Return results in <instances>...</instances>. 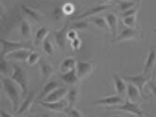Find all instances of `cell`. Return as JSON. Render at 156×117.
<instances>
[{
    "label": "cell",
    "mask_w": 156,
    "mask_h": 117,
    "mask_svg": "<svg viewBox=\"0 0 156 117\" xmlns=\"http://www.w3.org/2000/svg\"><path fill=\"white\" fill-rule=\"evenodd\" d=\"M39 103L45 109L52 112H63L66 109L67 102L66 101H58V102H45L43 100L39 101Z\"/></svg>",
    "instance_id": "cell-12"
},
{
    "label": "cell",
    "mask_w": 156,
    "mask_h": 117,
    "mask_svg": "<svg viewBox=\"0 0 156 117\" xmlns=\"http://www.w3.org/2000/svg\"><path fill=\"white\" fill-rule=\"evenodd\" d=\"M27 117H30V116H27Z\"/></svg>",
    "instance_id": "cell-48"
},
{
    "label": "cell",
    "mask_w": 156,
    "mask_h": 117,
    "mask_svg": "<svg viewBox=\"0 0 156 117\" xmlns=\"http://www.w3.org/2000/svg\"><path fill=\"white\" fill-rule=\"evenodd\" d=\"M65 15V13H64V12H63V9H62V8H57L55 10H54V19L55 20H57V21H58V20H60V19H62V17Z\"/></svg>",
    "instance_id": "cell-34"
},
{
    "label": "cell",
    "mask_w": 156,
    "mask_h": 117,
    "mask_svg": "<svg viewBox=\"0 0 156 117\" xmlns=\"http://www.w3.org/2000/svg\"><path fill=\"white\" fill-rule=\"evenodd\" d=\"M150 86H151V89L152 95L156 98V83H151Z\"/></svg>",
    "instance_id": "cell-40"
},
{
    "label": "cell",
    "mask_w": 156,
    "mask_h": 117,
    "mask_svg": "<svg viewBox=\"0 0 156 117\" xmlns=\"http://www.w3.org/2000/svg\"><path fill=\"white\" fill-rule=\"evenodd\" d=\"M60 78L65 83L70 84V85H73V84H75L78 82V80H79L76 73V69H73V70L62 73Z\"/></svg>",
    "instance_id": "cell-17"
},
{
    "label": "cell",
    "mask_w": 156,
    "mask_h": 117,
    "mask_svg": "<svg viewBox=\"0 0 156 117\" xmlns=\"http://www.w3.org/2000/svg\"><path fill=\"white\" fill-rule=\"evenodd\" d=\"M105 20L108 24L109 29L112 32L114 37L117 36V31H118V18L114 13H107L105 14Z\"/></svg>",
    "instance_id": "cell-21"
},
{
    "label": "cell",
    "mask_w": 156,
    "mask_h": 117,
    "mask_svg": "<svg viewBox=\"0 0 156 117\" xmlns=\"http://www.w3.org/2000/svg\"><path fill=\"white\" fill-rule=\"evenodd\" d=\"M49 34V29L46 26H41L36 33V36L34 38V45L39 46L41 43L47 38V36Z\"/></svg>",
    "instance_id": "cell-22"
},
{
    "label": "cell",
    "mask_w": 156,
    "mask_h": 117,
    "mask_svg": "<svg viewBox=\"0 0 156 117\" xmlns=\"http://www.w3.org/2000/svg\"><path fill=\"white\" fill-rule=\"evenodd\" d=\"M88 26V23L86 21H79V22H75L72 26L71 29L73 30H85Z\"/></svg>",
    "instance_id": "cell-33"
},
{
    "label": "cell",
    "mask_w": 156,
    "mask_h": 117,
    "mask_svg": "<svg viewBox=\"0 0 156 117\" xmlns=\"http://www.w3.org/2000/svg\"><path fill=\"white\" fill-rule=\"evenodd\" d=\"M12 69H13L12 72V75H10V78L20 86L22 90V94L26 95L27 93V87H28V78H27V71L17 65H13Z\"/></svg>",
    "instance_id": "cell-2"
},
{
    "label": "cell",
    "mask_w": 156,
    "mask_h": 117,
    "mask_svg": "<svg viewBox=\"0 0 156 117\" xmlns=\"http://www.w3.org/2000/svg\"><path fill=\"white\" fill-rule=\"evenodd\" d=\"M1 44H2V52H1V57L5 58L8 55L12 54V52L20 50V49H29L30 46L22 43V42H15V41H10V40H6L4 38L1 39Z\"/></svg>",
    "instance_id": "cell-4"
},
{
    "label": "cell",
    "mask_w": 156,
    "mask_h": 117,
    "mask_svg": "<svg viewBox=\"0 0 156 117\" xmlns=\"http://www.w3.org/2000/svg\"><path fill=\"white\" fill-rule=\"evenodd\" d=\"M31 52H32L29 49H20L8 55L6 58L12 60H18V61H27Z\"/></svg>",
    "instance_id": "cell-13"
},
{
    "label": "cell",
    "mask_w": 156,
    "mask_h": 117,
    "mask_svg": "<svg viewBox=\"0 0 156 117\" xmlns=\"http://www.w3.org/2000/svg\"><path fill=\"white\" fill-rule=\"evenodd\" d=\"M41 117H49V115H48V114H44V115H42V116H41Z\"/></svg>",
    "instance_id": "cell-43"
},
{
    "label": "cell",
    "mask_w": 156,
    "mask_h": 117,
    "mask_svg": "<svg viewBox=\"0 0 156 117\" xmlns=\"http://www.w3.org/2000/svg\"><path fill=\"white\" fill-rule=\"evenodd\" d=\"M9 70V63L8 61L5 59V58H2L1 59V73L3 75L7 74Z\"/></svg>",
    "instance_id": "cell-36"
},
{
    "label": "cell",
    "mask_w": 156,
    "mask_h": 117,
    "mask_svg": "<svg viewBox=\"0 0 156 117\" xmlns=\"http://www.w3.org/2000/svg\"><path fill=\"white\" fill-rule=\"evenodd\" d=\"M57 88H58V83L55 81H52V82H47L45 85H44L43 89L41 90V94L39 95L38 97V100L41 101V100H43L45 99L49 94H51L54 90H55Z\"/></svg>",
    "instance_id": "cell-16"
},
{
    "label": "cell",
    "mask_w": 156,
    "mask_h": 117,
    "mask_svg": "<svg viewBox=\"0 0 156 117\" xmlns=\"http://www.w3.org/2000/svg\"><path fill=\"white\" fill-rule=\"evenodd\" d=\"M76 60L73 57H68V58H65L63 60V62L61 63V71L64 73V72H67V71H70V70H73V69H76Z\"/></svg>",
    "instance_id": "cell-25"
},
{
    "label": "cell",
    "mask_w": 156,
    "mask_h": 117,
    "mask_svg": "<svg viewBox=\"0 0 156 117\" xmlns=\"http://www.w3.org/2000/svg\"><path fill=\"white\" fill-rule=\"evenodd\" d=\"M42 49L46 55H54V47L51 43L50 39L47 38L45 40L42 42Z\"/></svg>",
    "instance_id": "cell-28"
},
{
    "label": "cell",
    "mask_w": 156,
    "mask_h": 117,
    "mask_svg": "<svg viewBox=\"0 0 156 117\" xmlns=\"http://www.w3.org/2000/svg\"><path fill=\"white\" fill-rule=\"evenodd\" d=\"M91 22L99 28H101L103 30H105V31H108L109 29V26H108V24L106 22V20L103 17H91Z\"/></svg>",
    "instance_id": "cell-26"
},
{
    "label": "cell",
    "mask_w": 156,
    "mask_h": 117,
    "mask_svg": "<svg viewBox=\"0 0 156 117\" xmlns=\"http://www.w3.org/2000/svg\"><path fill=\"white\" fill-rule=\"evenodd\" d=\"M110 6L108 5H98V6H95V7H92L90 8H88L87 12H85L84 13H82L81 15H78L75 17V19L79 20V19H86L87 17H92L96 14H99L105 10H106Z\"/></svg>",
    "instance_id": "cell-11"
},
{
    "label": "cell",
    "mask_w": 156,
    "mask_h": 117,
    "mask_svg": "<svg viewBox=\"0 0 156 117\" xmlns=\"http://www.w3.org/2000/svg\"><path fill=\"white\" fill-rule=\"evenodd\" d=\"M127 95H128V99L133 102H136V100L139 99L140 97H142L138 88L130 82L127 84Z\"/></svg>",
    "instance_id": "cell-19"
},
{
    "label": "cell",
    "mask_w": 156,
    "mask_h": 117,
    "mask_svg": "<svg viewBox=\"0 0 156 117\" xmlns=\"http://www.w3.org/2000/svg\"><path fill=\"white\" fill-rule=\"evenodd\" d=\"M40 68L42 75V81L45 82L52 76V74L54 73V69L50 64L43 59L40 60Z\"/></svg>",
    "instance_id": "cell-15"
},
{
    "label": "cell",
    "mask_w": 156,
    "mask_h": 117,
    "mask_svg": "<svg viewBox=\"0 0 156 117\" xmlns=\"http://www.w3.org/2000/svg\"><path fill=\"white\" fill-rule=\"evenodd\" d=\"M62 9L65 14H72L74 12V7H73V5H72L70 3H67L62 7Z\"/></svg>",
    "instance_id": "cell-35"
},
{
    "label": "cell",
    "mask_w": 156,
    "mask_h": 117,
    "mask_svg": "<svg viewBox=\"0 0 156 117\" xmlns=\"http://www.w3.org/2000/svg\"><path fill=\"white\" fill-rule=\"evenodd\" d=\"M1 117H12L9 113L6 112L5 111H1Z\"/></svg>",
    "instance_id": "cell-41"
},
{
    "label": "cell",
    "mask_w": 156,
    "mask_h": 117,
    "mask_svg": "<svg viewBox=\"0 0 156 117\" xmlns=\"http://www.w3.org/2000/svg\"><path fill=\"white\" fill-rule=\"evenodd\" d=\"M110 0H103V2H109Z\"/></svg>",
    "instance_id": "cell-44"
},
{
    "label": "cell",
    "mask_w": 156,
    "mask_h": 117,
    "mask_svg": "<svg viewBox=\"0 0 156 117\" xmlns=\"http://www.w3.org/2000/svg\"><path fill=\"white\" fill-rule=\"evenodd\" d=\"M123 79L126 82L133 83V85H136L138 88V90L140 91L142 97H146V95H144L143 89H144V86L146 85V83L149 82L150 77H147L145 74H138V75H136V76H125V77H123Z\"/></svg>",
    "instance_id": "cell-5"
},
{
    "label": "cell",
    "mask_w": 156,
    "mask_h": 117,
    "mask_svg": "<svg viewBox=\"0 0 156 117\" xmlns=\"http://www.w3.org/2000/svg\"><path fill=\"white\" fill-rule=\"evenodd\" d=\"M78 89L76 87H72L67 94V98H68V101L70 103V107H73V105L78 99Z\"/></svg>",
    "instance_id": "cell-27"
},
{
    "label": "cell",
    "mask_w": 156,
    "mask_h": 117,
    "mask_svg": "<svg viewBox=\"0 0 156 117\" xmlns=\"http://www.w3.org/2000/svg\"><path fill=\"white\" fill-rule=\"evenodd\" d=\"M68 94V89L66 87H58L54 90L51 94H49L47 97L43 99L45 102H58L60 101L65 95Z\"/></svg>",
    "instance_id": "cell-9"
},
{
    "label": "cell",
    "mask_w": 156,
    "mask_h": 117,
    "mask_svg": "<svg viewBox=\"0 0 156 117\" xmlns=\"http://www.w3.org/2000/svg\"><path fill=\"white\" fill-rule=\"evenodd\" d=\"M136 9H133V8H131L129 10H127V12H123L121 15L122 18H125V17H128V16H132V15H136Z\"/></svg>",
    "instance_id": "cell-39"
},
{
    "label": "cell",
    "mask_w": 156,
    "mask_h": 117,
    "mask_svg": "<svg viewBox=\"0 0 156 117\" xmlns=\"http://www.w3.org/2000/svg\"><path fill=\"white\" fill-rule=\"evenodd\" d=\"M22 9H23V12H25V14H27L29 18H31L33 21H35V22H41V20L42 18V15L38 12L37 10L33 9L26 5H22Z\"/></svg>",
    "instance_id": "cell-24"
},
{
    "label": "cell",
    "mask_w": 156,
    "mask_h": 117,
    "mask_svg": "<svg viewBox=\"0 0 156 117\" xmlns=\"http://www.w3.org/2000/svg\"><path fill=\"white\" fill-rule=\"evenodd\" d=\"M156 63V49L155 48H151L150 50V52L147 56V59H146V62H145V68H144V74L145 75H147L149 74L151 69H153L154 65Z\"/></svg>",
    "instance_id": "cell-14"
},
{
    "label": "cell",
    "mask_w": 156,
    "mask_h": 117,
    "mask_svg": "<svg viewBox=\"0 0 156 117\" xmlns=\"http://www.w3.org/2000/svg\"><path fill=\"white\" fill-rule=\"evenodd\" d=\"M124 1H131V0H124Z\"/></svg>",
    "instance_id": "cell-45"
},
{
    "label": "cell",
    "mask_w": 156,
    "mask_h": 117,
    "mask_svg": "<svg viewBox=\"0 0 156 117\" xmlns=\"http://www.w3.org/2000/svg\"><path fill=\"white\" fill-rule=\"evenodd\" d=\"M111 117H125V116H121V115H114V116H111Z\"/></svg>",
    "instance_id": "cell-42"
},
{
    "label": "cell",
    "mask_w": 156,
    "mask_h": 117,
    "mask_svg": "<svg viewBox=\"0 0 156 117\" xmlns=\"http://www.w3.org/2000/svg\"><path fill=\"white\" fill-rule=\"evenodd\" d=\"M77 32L76 30H73V29H71L68 31V39L70 40H73L75 38H77Z\"/></svg>",
    "instance_id": "cell-38"
},
{
    "label": "cell",
    "mask_w": 156,
    "mask_h": 117,
    "mask_svg": "<svg viewBox=\"0 0 156 117\" xmlns=\"http://www.w3.org/2000/svg\"><path fill=\"white\" fill-rule=\"evenodd\" d=\"M2 86L3 89L7 95L8 99L12 102V110L13 112H16V110L20 107V86L12 79V78H7L2 77Z\"/></svg>",
    "instance_id": "cell-1"
},
{
    "label": "cell",
    "mask_w": 156,
    "mask_h": 117,
    "mask_svg": "<svg viewBox=\"0 0 156 117\" xmlns=\"http://www.w3.org/2000/svg\"><path fill=\"white\" fill-rule=\"evenodd\" d=\"M124 100L119 95H110V97L103 98L97 99L92 102L93 105H100V106H107V107H115L119 104H123Z\"/></svg>",
    "instance_id": "cell-8"
},
{
    "label": "cell",
    "mask_w": 156,
    "mask_h": 117,
    "mask_svg": "<svg viewBox=\"0 0 156 117\" xmlns=\"http://www.w3.org/2000/svg\"><path fill=\"white\" fill-rule=\"evenodd\" d=\"M34 98H35V95L33 94V93L31 95H29L28 97L24 100V102L20 105L19 109L17 110L16 114L17 115H21V114L27 112V111H29V109L31 108L33 102H34Z\"/></svg>",
    "instance_id": "cell-18"
},
{
    "label": "cell",
    "mask_w": 156,
    "mask_h": 117,
    "mask_svg": "<svg viewBox=\"0 0 156 117\" xmlns=\"http://www.w3.org/2000/svg\"><path fill=\"white\" fill-rule=\"evenodd\" d=\"M155 78H156V72H155Z\"/></svg>",
    "instance_id": "cell-47"
},
{
    "label": "cell",
    "mask_w": 156,
    "mask_h": 117,
    "mask_svg": "<svg viewBox=\"0 0 156 117\" xmlns=\"http://www.w3.org/2000/svg\"><path fill=\"white\" fill-rule=\"evenodd\" d=\"M68 31H69V23H67L61 29L55 30L53 32L55 43L62 50L65 49L66 41L68 39Z\"/></svg>",
    "instance_id": "cell-6"
},
{
    "label": "cell",
    "mask_w": 156,
    "mask_h": 117,
    "mask_svg": "<svg viewBox=\"0 0 156 117\" xmlns=\"http://www.w3.org/2000/svg\"><path fill=\"white\" fill-rule=\"evenodd\" d=\"M153 31H154V32H155V33H156V28H155V29H154Z\"/></svg>",
    "instance_id": "cell-46"
},
{
    "label": "cell",
    "mask_w": 156,
    "mask_h": 117,
    "mask_svg": "<svg viewBox=\"0 0 156 117\" xmlns=\"http://www.w3.org/2000/svg\"><path fill=\"white\" fill-rule=\"evenodd\" d=\"M72 48L74 50V51H79L80 48H81V39L79 38H77L73 40H72Z\"/></svg>",
    "instance_id": "cell-37"
},
{
    "label": "cell",
    "mask_w": 156,
    "mask_h": 117,
    "mask_svg": "<svg viewBox=\"0 0 156 117\" xmlns=\"http://www.w3.org/2000/svg\"><path fill=\"white\" fill-rule=\"evenodd\" d=\"M76 73L79 79H85L93 70V64L87 61H78L76 64Z\"/></svg>",
    "instance_id": "cell-7"
},
{
    "label": "cell",
    "mask_w": 156,
    "mask_h": 117,
    "mask_svg": "<svg viewBox=\"0 0 156 117\" xmlns=\"http://www.w3.org/2000/svg\"><path fill=\"white\" fill-rule=\"evenodd\" d=\"M138 35L137 30L135 28L127 27L121 31V33L115 38V42H119V41H125V40H132L136 38Z\"/></svg>",
    "instance_id": "cell-10"
},
{
    "label": "cell",
    "mask_w": 156,
    "mask_h": 117,
    "mask_svg": "<svg viewBox=\"0 0 156 117\" xmlns=\"http://www.w3.org/2000/svg\"><path fill=\"white\" fill-rule=\"evenodd\" d=\"M20 31L21 35L24 39H30L32 36V28L30 24L27 22L26 19H23L21 21V25H20Z\"/></svg>",
    "instance_id": "cell-23"
},
{
    "label": "cell",
    "mask_w": 156,
    "mask_h": 117,
    "mask_svg": "<svg viewBox=\"0 0 156 117\" xmlns=\"http://www.w3.org/2000/svg\"><path fill=\"white\" fill-rule=\"evenodd\" d=\"M123 24L131 28H135L136 25V15H132V16H128L123 18Z\"/></svg>",
    "instance_id": "cell-30"
},
{
    "label": "cell",
    "mask_w": 156,
    "mask_h": 117,
    "mask_svg": "<svg viewBox=\"0 0 156 117\" xmlns=\"http://www.w3.org/2000/svg\"><path fill=\"white\" fill-rule=\"evenodd\" d=\"M112 78H113V81H114V83H115L116 92L119 95L123 94L127 90V85H126V83L124 82V79L119 77L118 74H113Z\"/></svg>",
    "instance_id": "cell-20"
},
{
    "label": "cell",
    "mask_w": 156,
    "mask_h": 117,
    "mask_svg": "<svg viewBox=\"0 0 156 117\" xmlns=\"http://www.w3.org/2000/svg\"><path fill=\"white\" fill-rule=\"evenodd\" d=\"M136 5L135 0H131V1H122L119 3V9L122 12H125L127 10L133 8V7Z\"/></svg>",
    "instance_id": "cell-29"
},
{
    "label": "cell",
    "mask_w": 156,
    "mask_h": 117,
    "mask_svg": "<svg viewBox=\"0 0 156 117\" xmlns=\"http://www.w3.org/2000/svg\"><path fill=\"white\" fill-rule=\"evenodd\" d=\"M64 112L66 114H68L69 117H83V115L81 114V112L78 111L77 109L73 108V107H69L66 108L64 110Z\"/></svg>",
    "instance_id": "cell-31"
},
{
    "label": "cell",
    "mask_w": 156,
    "mask_h": 117,
    "mask_svg": "<svg viewBox=\"0 0 156 117\" xmlns=\"http://www.w3.org/2000/svg\"><path fill=\"white\" fill-rule=\"evenodd\" d=\"M110 109L125 112L136 115L137 117H144L143 111L141 110L140 106L136 102H133V101H131L129 99L124 101L123 104H121L119 106H115V107H111Z\"/></svg>",
    "instance_id": "cell-3"
},
{
    "label": "cell",
    "mask_w": 156,
    "mask_h": 117,
    "mask_svg": "<svg viewBox=\"0 0 156 117\" xmlns=\"http://www.w3.org/2000/svg\"><path fill=\"white\" fill-rule=\"evenodd\" d=\"M40 58H41V56H40V55L38 54V52H32L30 54V55H29V57H28V59H27V63L29 64L30 66H34L41 60Z\"/></svg>",
    "instance_id": "cell-32"
}]
</instances>
